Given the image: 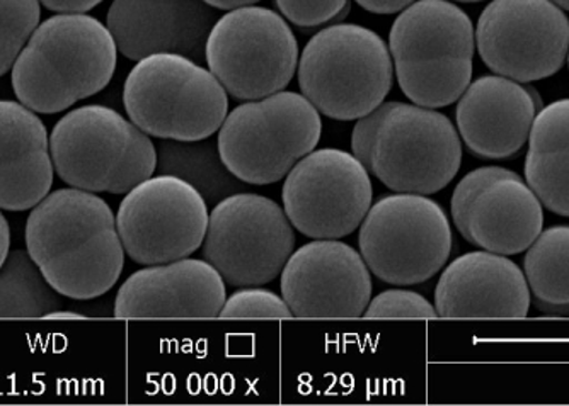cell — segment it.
I'll return each mask as SVG.
<instances>
[{
  "instance_id": "cell-1",
  "label": "cell",
  "mask_w": 569,
  "mask_h": 406,
  "mask_svg": "<svg viewBox=\"0 0 569 406\" xmlns=\"http://www.w3.org/2000/svg\"><path fill=\"white\" fill-rule=\"evenodd\" d=\"M26 251L62 296L89 302L120 280L124 248L107 201L82 189H59L31 211Z\"/></svg>"
},
{
  "instance_id": "cell-2",
  "label": "cell",
  "mask_w": 569,
  "mask_h": 406,
  "mask_svg": "<svg viewBox=\"0 0 569 406\" xmlns=\"http://www.w3.org/2000/svg\"><path fill=\"white\" fill-rule=\"evenodd\" d=\"M351 150L363 168L396 193H438L462 164V145L446 114L405 102H386L360 118Z\"/></svg>"
},
{
  "instance_id": "cell-3",
  "label": "cell",
  "mask_w": 569,
  "mask_h": 406,
  "mask_svg": "<svg viewBox=\"0 0 569 406\" xmlns=\"http://www.w3.org/2000/svg\"><path fill=\"white\" fill-rule=\"evenodd\" d=\"M117 59L108 26L86 14L53 16L22 48L12 67V89L34 113H62L107 88Z\"/></svg>"
},
{
  "instance_id": "cell-4",
  "label": "cell",
  "mask_w": 569,
  "mask_h": 406,
  "mask_svg": "<svg viewBox=\"0 0 569 406\" xmlns=\"http://www.w3.org/2000/svg\"><path fill=\"white\" fill-rule=\"evenodd\" d=\"M389 48L399 88L415 104L437 110L471 84L475 28L449 0H418L392 24Z\"/></svg>"
},
{
  "instance_id": "cell-5",
  "label": "cell",
  "mask_w": 569,
  "mask_h": 406,
  "mask_svg": "<svg viewBox=\"0 0 569 406\" xmlns=\"http://www.w3.org/2000/svg\"><path fill=\"white\" fill-rule=\"evenodd\" d=\"M57 174L89 193H130L158 171V150L146 131L107 105L67 113L50 136Z\"/></svg>"
},
{
  "instance_id": "cell-6",
  "label": "cell",
  "mask_w": 569,
  "mask_h": 406,
  "mask_svg": "<svg viewBox=\"0 0 569 406\" xmlns=\"http://www.w3.org/2000/svg\"><path fill=\"white\" fill-rule=\"evenodd\" d=\"M123 104L130 121L149 136L178 142L210 139L229 111L217 77L176 53L140 60L124 82Z\"/></svg>"
},
{
  "instance_id": "cell-7",
  "label": "cell",
  "mask_w": 569,
  "mask_h": 406,
  "mask_svg": "<svg viewBox=\"0 0 569 406\" xmlns=\"http://www.w3.org/2000/svg\"><path fill=\"white\" fill-rule=\"evenodd\" d=\"M391 50L369 28L335 24L303 48L299 85L316 110L338 121L367 116L392 88Z\"/></svg>"
},
{
  "instance_id": "cell-8",
  "label": "cell",
  "mask_w": 569,
  "mask_h": 406,
  "mask_svg": "<svg viewBox=\"0 0 569 406\" xmlns=\"http://www.w3.org/2000/svg\"><path fill=\"white\" fill-rule=\"evenodd\" d=\"M319 111L306 95L280 91L244 102L219 131L220 159L244 184L281 181L321 140Z\"/></svg>"
},
{
  "instance_id": "cell-9",
  "label": "cell",
  "mask_w": 569,
  "mask_h": 406,
  "mask_svg": "<svg viewBox=\"0 0 569 406\" xmlns=\"http://www.w3.org/2000/svg\"><path fill=\"white\" fill-rule=\"evenodd\" d=\"M370 273L395 286H412L442 271L452 252V229L440 204L399 193L370 206L358 235Z\"/></svg>"
},
{
  "instance_id": "cell-10",
  "label": "cell",
  "mask_w": 569,
  "mask_h": 406,
  "mask_svg": "<svg viewBox=\"0 0 569 406\" xmlns=\"http://www.w3.org/2000/svg\"><path fill=\"white\" fill-rule=\"evenodd\" d=\"M204 59L227 94L258 101L284 91L292 82L299 44L280 14L248 6L230 11L213 24Z\"/></svg>"
},
{
  "instance_id": "cell-11",
  "label": "cell",
  "mask_w": 569,
  "mask_h": 406,
  "mask_svg": "<svg viewBox=\"0 0 569 406\" xmlns=\"http://www.w3.org/2000/svg\"><path fill=\"white\" fill-rule=\"evenodd\" d=\"M293 247V225L274 201L236 193L210 213L203 257L230 286H263L280 276Z\"/></svg>"
},
{
  "instance_id": "cell-12",
  "label": "cell",
  "mask_w": 569,
  "mask_h": 406,
  "mask_svg": "<svg viewBox=\"0 0 569 406\" xmlns=\"http://www.w3.org/2000/svg\"><path fill=\"white\" fill-rule=\"evenodd\" d=\"M372 181L353 153L312 150L284 179V213L315 240H340L361 225L372 206Z\"/></svg>"
},
{
  "instance_id": "cell-13",
  "label": "cell",
  "mask_w": 569,
  "mask_h": 406,
  "mask_svg": "<svg viewBox=\"0 0 569 406\" xmlns=\"http://www.w3.org/2000/svg\"><path fill=\"white\" fill-rule=\"evenodd\" d=\"M209 206L193 185L176 175L149 177L118 207L117 225L128 257L140 265L190 257L203 245Z\"/></svg>"
},
{
  "instance_id": "cell-14",
  "label": "cell",
  "mask_w": 569,
  "mask_h": 406,
  "mask_svg": "<svg viewBox=\"0 0 569 406\" xmlns=\"http://www.w3.org/2000/svg\"><path fill=\"white\" fill-rule=\"evenodd\" d=\"M482 62L515 82L555 75L569 51V19L551 0H493L476 31Z\"/></svg>"
},
{
  "instance_id": "cell-15",
  "label": "cell",
  "mask_w": 569,
  "mask_h": 406,
  "mask_svg": "<svg viewBox=\"0 0 569 406\" xmlns=\"http://www.w3.org/2000/svg\"><path fill=\"white\" fill-rule=\"evenodd\" d=\"M452 219L472 245L515 255L536 242L545 225L542 203L520 175L503 168H481L457 184Z\"/></svg>"
},
{
  "instance_id": "cell-16",
  "label": "cell",
  "mask_w": 569,
  "mask_h": 406,
  "mask_svg": "<svg viewBox=\"0 0 569 406\" xmlns=\"http://www.w3.org/2000/svg\"><path fill=\"white\" fill-rule=\"evenodd\" d=\"M280 276L281 297L296 318H360L372 300L369 265L340 240L307 243Z\"/></svg>"
},
{
  "instance_id": "cell-17",
  "label": "cell",
  "mask_w": 569,
  "mask_h": 406,
  "mask_svg": "<svg viewBox=\"0 0 569 406\" xmlns=\"http://www.w3.org/2000/svg\"><path fill=\"white\" fill-rule=\"evenodd\" d=\"M216 22L203 0H113L107 18L118 51L136 62L158 53L198 62Z\"/></svg>"
},
{
  "instance_id": "cell-18",
  "label": "cell",
  "mask_w": 569,
  "mask_h": 406,
  "mask_svg": "<svg viewBox=\"0 0 569 406\" xmlns=\"http://www.w3.org/2000/svg\"><path fill=\"white\" fill-rule=\"evenodd\" d=\"M226 281L200 258L147 265L124 281L114 300L118 318H219Z\"/></svg>"
},
{
  "instance_id": "cell-19",
  "label": "cell",
  "mask_w": 569,
  "mask_h": 406,
  "mask_svg": "<svg viewBox=\"0 0 569 406\" xmlns=\"http://www.w3.org/2000/svg\"><path fill=\"white\" fill-rule=\"evenodd\" d=\"M530 287L519 265L495 252H469L443 271L435 290L440 318H526Z\"/></svg>"
},
{
  "instance_id": "cell-20",
  "label": "cell",
  "mask_w": 569,
  "mask_h": 406,
  "mask_svg": "<svg viewBox=\"0 0 569 406\" xmlns=\"http://www.w3.org/2000/svg\"><path fill=\"white\" fill-rule=\"evenodd\" d=\"M536 113L537 101L529 89L507 77L486 75L460 95L456 118L472 155L501 160L526 145Z\"/></svg>"
},
{
  "instance_id": "cell-21",
  "label": "cell",
  "mask_w": 569,
  "mask_h": 406,
  "mask_svg": "<svg viewBox=\"0 0 569 406\" xmlns=\"http://www.w3.org/2000/svg\"><path fill=\"white\" fill-rule=\"evenodd\" d=\"M53 169L43 121L21 102L0 101V210L41 203L53 185Z\"/></svg>"
},
{
  "instance_id": "cell-22",
  "label": "cell",
  "mask_w": 569,
  "mask_h": 406,
  "mask_svg": "<svg viewBox=\"0 0 569 406\" xmlns=\"http://www.w3.org/2000/svg\"><path fill=\"white\" fill-rule=\"evenodd\" d=\"M526 177L540 203L569 219V99L546 105L533 120Z\"/></svg>"
},
{
  "instance_id": "cell-23",
  "label": "cell",
  "mask_w": 569,
  "mask_h": 406,
  "mask_svg": "<svg viewBox=\"0 0 569 406\" xmlns=\"http://www.w3.org/2000/svg\"><path fill=\"white\" fill-rule=\"evenodd\" d=\"M158 169L193 185L207 204H217L242 191L241 181L230 174L220 159L219 145L207 140L178 142L166 140L159 146Z\"/></svg>"
},
{
  "instance_id": "cell-24",
  "label": "cell",
  "mask_w": 569,
  "mask_h": 406,
  "mask_svg": "<svg viewBox=\"0 0 569 406\" xmlns=\"http://www.w3.org/2000/svg\"><path fill=\"white\" fill-rule=\"evenodd\" d=\"M523 265L537 306L542 312L569 313V226L540 232Z\"/></svg>"
},
{
  "instance_id": "cell-25",
  "label": "cell",
  "mask_w": 569,
  "mask_h": 406,
  "mask_svg": "<svg viewBox=\"0 0 569 406\" xmlns=\"http://www.w3.org/2000/svg\"><path fill=\"white\" fill-rule=\"evenodd\" d=\"M60 308L59 291L44 280L28 251L9 252L0 267V318H44Z\"/></svg>"
},
{
  "instance_id": "cell-26",
  "label": "cell",
  "mask_w": 569,
  "mask_h": 406,
  "mask_svg": "<svg viewBox=\"0 0 569 406\" xmlns=\"http://www.w3.org/2000/svg\"><path fill=\"white\" fill-rule=\"evenodd\" d=\"M40 0H0V77L14 67L40 24Z\"/></svg>"
},
{
  "instance_id": "cell-27",
  "label": "cell",
  "mask_w": 569,
  "mask_h": 406,
  "mask_svg": "<svg viewBox=\"0 0 569 406\" xmlns=\"http://www.w3.org/2000/svg\"><path fill=\"white\" fill-rule=\"evenodd\" d=\"M289 305L283 297L274 294L273 291L261 290V287H244L232 296L227 297L220 309L219 318H268L287 319L292 318Z\"/></svg>"
},
{
  "instance_id": "cell-28",
  "label": "cell",
  "mask_w": 569,
  "mask_h": 406,
  "mask_svg": "<svg viewBox=\"0 0 569 406\" xmlns=\"http://www.w3.org/2000/svg\"><path fill=\"white\" fill-rule=\"evenodd\" d=\"M363 318H438L437 309L421 294L406 290H389L370 300Z\"/></svg>"
},
{
  "instance_id": "cell-29",
  "label": "cell",
  "mask_w": 569,
  "mask_h": 406,
  "mask_svg": "<svg viewBox=\"0 0 569 406\" xmlns=\"http://www.w3.org/2000/svg\"><path fill=\"white\" fill-rule=\"evenodd\" d=\"M281 14L299 28H318L348 11V0H274Z\"/></svg>"
},
{
  "instance_id": "cell-30",
  "label": "cell",
  "mask_w": 569,
  "mask_h": 406,
  "mask_svg": "<svg viewBox=\"0 0 569 406\" xmlns=\"http://www.w3.org/2000/svg\"><path fill=\"white\" fill-rule=\"evenodd\" d=\"M44 8L62 14H84L91 11L96 6L101 4L102 0H40Z\"/></svg>"
},
{
  "instance_id": "cell-31",
  "label": "cell",
  "mask_w": 569,
  "mask_h": 406,
  "mask_svg": "<svg viewBox=\"0 0 569 406\" xmlns=\"http://www.w3.org/2000/svg\"><path fill=\"white\" fill-rule=\"evenodd\" d=\"M355 2L373 14L387 16L405 11L415 0H355Z\"/></svg>"
},
{
  "instance_id": "cell-32",
  "label": "cell",
  "mask_w": 569,
  "mask_h": 406,
  "mask_svg": "<svg viewBox=\"0 0 569 406\" xmlns=\"http://www.w3.org/2000/svg\"><path fill=\"white\" fill-rule=\"evenodd\" d=\"M9 248H11V230L4 214L0 213V267L8 258Z\"/></svg>"
},
{
  "instance_id": "cell-33",
  "label": "cell",
  "mask_w": 569,
  "mask_h": 406,
  "mask_svg": "<svg viewBox=\"0 0 569 406\" xmlns=\"http://www.w3.org/2000/svg\"><path fill=\"white\" fill-rule=\"evenodd\" d=\"M203 2L212 6L213 9H220V11H234V9L254 6L260 0H203Z\"/></svg>"
},
{
  "instance_id": "cell-34",
  "label": "cell",
  "mask_w": 569,
  "mask_h": 406,
  "mask_svg": "<svg viewBox=\"0 0 569 406\" xmlns=\"http://www.w3.org/2000/svg\"><path fill=\"white\" fill-rule=\"evenodd\" d=\"M47 319H84V315H79V313H72V312H53L48 313L47 316H44Z\"/></svg>"
},
{
  "instance_id": "cell-35",
  "label": "cell",
  "mask_w": 569,
  "mask_h": 406,
  "mask_svg": "<svg viewBox=\"0 0 569 406\" xmlns=\"http://www.w3.org/2000/svg\"><path fill=\"white\" fill-rule=\"evenodd\" d=\"M551 2H555L558 8L565 9V11L569 12V0H551Z\"/></svg>"
},
{
  "instance_id": "cell-36",
  "label": "cell",
  "mask_w": 569,
  "mask_h": 406,
  "mask_svg": "<svg viewBox=\"0 0 569 406\" xmlns=\"http://www.w3.org/2000/svg\"><path fill=\"white\" fill-rule=\"evenodd\" d=\"M459 2H481V0H459Z\"/></svg>"
},
{
  "instance_id": "cell-37",
  "label": "cell",
  "mask_w": 569,
  "mask_h": 406,
  "mask_svg": "<svg viewBox=\"0 0 569 406\" xmlns=\"http://www.w3.org/2000/svg\"><path fill=\"white\" fill-rule=\"evenodd\" d=\"M568 62H569V51H568Z\"/></svg>"
}]
</instances>
